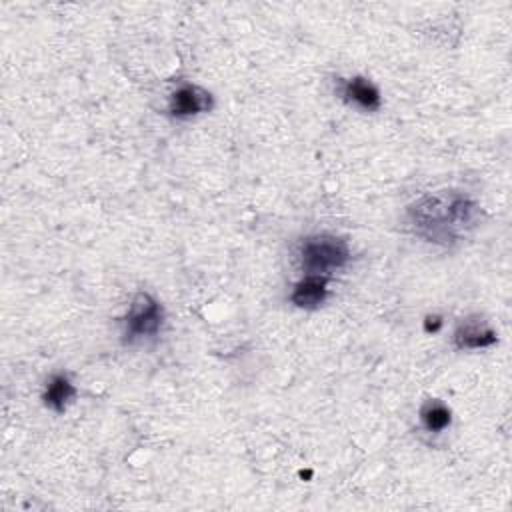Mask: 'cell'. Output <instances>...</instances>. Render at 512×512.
Wrapping results in <instances>:
<instances>
[{
	"label": "cell",
	"instance_id": "6da1fadb",
	"mask_svg": "<svg viewBox=\"0 0 512 512\" xmlns=\"http://www.w3.org/2000/svg\"><path fill=\"white\" fill-rule=\"evenodd\" d=\"M480 206L464 192H430L408 204L406 220L412 232L432 244L452 246L480 222Z\"/></svg>",
	"mask_w": 512,
	"mask_h": 512
},
{
	"label": "cell",
	"instance_id": "30bf717a",
	"mask_svg": "<svg viewBox=\"0 0 512 512\" xmlns=\"http://www.w3.org/2000/svg\"><path fill=\"white\" fill-rule=\"evenodd\" d=\"M442 326H444V320L438 314H428L424 318V332H428V334H436Z\"/></svg>",
	"mask_w": 512,
	"mask_h": 512
},
{
	"label": "cell",
	"instance_id": "8992f818",
	"mask_svg": "<svg viewBox=\"0 0 512 512\" xmlns=\"http://www.w3.org/2000/svg\"><path fill=\"white\" fill-rule=\"evenodd\" d=\"M498 342L496 330L488 324V320L480 316H466L462 318L454 332H452V344L456 350H486L492 348Z\"/></svg>",
	"mask_w": 512,
	"mask_h": 512
},
{
	"label": "cell",
	"instance_id": "52a82bcc",
	"mask_svg": "<svg viewBox=\"0 0 512 512\" xmlns=\"http://www.w3.org/2000/svg\"><path fill=\"white\" fill-rule=\"evenodd\" d=\"M328 284H330V278L302 274V278L296 280L290 290L292 306L300 310H318L328 300V294H330Z\"/></svg>",
	"mask_w": 512,
	"mask_h": 512
},
{
	"label": "cell",
	"instance_id": "277c9868",
	"mask_svg": "<svg viewBox=\"0 0 512 512\" xmlns=\"http://www.w3.org/2000/svg\"><path fill=\"white\" fill-rule=\"evenodd\" d=\"M214 106L212 94L192 82H182L168 98V114L176 120L196 118L200 114L210 112Z\"/></svg>",
	"mask_w": 512,
	"mask_h": 512
},
{
	"label": "cell",
	"instance_id": "3957f363",
	"mask_svg": "<svg viewBox=\"0 0 512 512\" xmlns=\"http://www.w3.org/2000/svg\"><path fill=\"white\" fill-rule=\"evenodd\" d=\"M166 322L164 306L150 292H136L122 316V338L126 344L142 342L160 334Z\"/></svg>",
	"mask_w": 512,
	"mask_h": 512
},
{
	"label": "cell",
	"instance_id": "9c48e42d",
	"mask_svg": "<svg viewBox=\"0 0 512 512\" xmlns=\"http://www.w3.org/2000/svg\"><path fill=\"white\" fill-rule=\"evenodd\" d=\"M418 420L428 434H442L452 426V410L440 398H426L418 408Z\"/></svg>",
	"mask_w": 512,
	"mask_h": 512
},
{
	"label": "cell",
	"instance_id": "5b68a950",
	"mask_svg": "<svg viewBox=\"0 0 512 512\" xmlns=\"http://www.w3.org/2000/svg\"><path fill=\"white\" fill-rule=\"evenodd\" d=\"M338 98L360 110V112H378L382 108V94L378 86L366 78V76H348V78H338Z\"/></svg>",
	"mask_w": 512,
	"mask_h": 512
},
{
	"label": "cell",
	"instance_id": "ba28073f",
	"mask_svg": "<svg viewBox=\"0 0 512 512\" xmlns=\"http://www.w3.org/2000/svg\"><path fill=\"white\" fill-rule=\"evenodd\" d=\"M78 388L66 372L52 374L42 388V404L54 414H64L76 400Z\"/></svg>",
	"mask_w": 512,
	"mask_h": 512
},
{
	"label": "cell",
	"instance_id": "7a4b0ae2",
	"mask_svg": "<svg viewBox=\"0 0 512 512\" xmlns=\"http://www.w3.org/2000/svg\"><path fill=\"white\" fill-rule=\"evenodd\" d=\"M298 266L302 274L332 278L336 272L344 270L352 260V250L346 238L320 232L306 236L296 252Z\"/></svg>",
	"mask_w": 512,
	"mask_h": 512
}]
</instances>
